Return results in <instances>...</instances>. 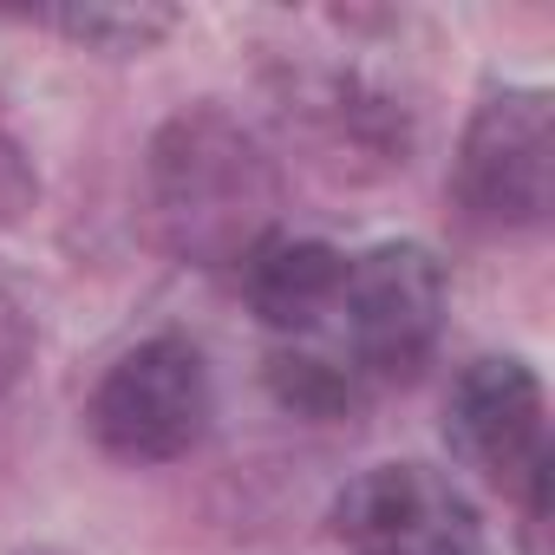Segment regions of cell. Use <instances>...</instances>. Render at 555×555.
Listing matches in <instances>:
<instances>
[{
  "instance_id": "obj_1",
  "label": "cell",
  "mask_w": 555,
  "mask_h": 555,
  "mask_svg": "<svg viewBox=\"0 0 555 555\" xmlns=\"http://www.w3.org/2000/svg\"><path fill=\"white\" fill-rule=\"evenodd\" d=\"M144 209L157 242L196 268H242V255L274 235L282 170L255 131L222 105L177 112L144 157Z\"/></svg>"
},
{
  "instance_id": "obj_2",
  "label": "cell",
  "mask_w": 555,
  "mask_h": 555,
  "mask_svg": "<svg viewBox=\"0 0 555 555\" xmlns=\"http://www.w3.org/2000/svg\"><path fill=\"white\" fill-rule=\"evenodd\" d=\"M209 412H216V392H209L203 353L183 334H157L105 366L86 405V425L125 464H170L203 444Z\"/></svg>"
},
{
  "instance_id": "obj_3",
  "label": "cell",
  "mask_w": 555,
  "mask_h": 555,
  "mask_svg": "<svg viewBox=\"0 0 555 555\" xmlns=\"http://www.w3.org/2000/svg\"><path fill=\"white\" fill-rule=\"evenodd\" d=\"M457 203L483 229H535L555 203V99L542 86L483 92L457 138Z\"/></svg>"
},
{
  "instance_id": "obj_4",
  "label": "cell",
  "mask_w": 555,
  "mask_h": 555,
  "mask_svg": "<svg viewBox=\"0 0 555 555\" xmlns=\"http://www.w3.org/2000/svg\"><path fill=\"white\" fill-rule=\"evenodd\" d=\"M444 444L490 477L496 490H509L529 516V529H542L548 516V418H542V379L522 360H470L444 399Z\"/></svg>"
},
{
  "instance_id": "obj_5",
  "label": "cell",
  "mask_w": 555,
  "mask_h": 555,
  "mask_svg": "<svg viewBox=\"0 0 555 555\" xmlns=\"http://www.w3.org/2000/svg\"><path fill=\"white\" fill-rule=\"evenodd\" d=\"M444 308H451V274L425 242H379L360 261H347L340 314L353 360L373 379H412L444 334Z\"/></svg>"
},
{
  "instance_id": "obj_6",
  "label": "cell",
  "mask_w": 555,
  "mask_h": 555,
  "mask_svg": "<svg viewBox=\"0 0 555 555\" xmlns=\"http://www.w3.org/2000/svg\"><path fill=\"white\" fill-rule=\"evenodd\" d=\"M334 535L353 555H490L477 503L431 464H373L334 503Z\"/></svg>"
},
{
  "instance_id": "obj_7",
  "label": "cell",
  "mask_w": 555,
  "mask_h": 555,
  "mask_svg": "<svg viewBox=\"0 0 555 555\" xmlns=\"http://www.w3.org/2000/svg\"><path fill=\"white\" fill-rule=\"evenodd\" d=\"M347 255L314 235H261L242 255V301L274 334H314L327 314H340Z\"/></svg>"
},
{
  "instance_id": "obj_8",
  "label": "cell",
  "mask_w": 555,
  "mask_h": 555,
  "mask_svg": "<svg viewBox=\"0 0 555 555\" xmlns=\"http://www.w3.org/2000/svg\"><path fill=\"white\" fill-rule=\"evenodd\" d=\"M268 392L282 399L295 418H314V425H334L360 405V379L353 366H334L321 353H274L268 360Z\"/></svg>"
},
{
  "instance_id": "obj_9",
  "label": "cell",
  "mask_w": 555,
  "mask_h": 555,
  "mask_svg": "<svg viewBox=\"0 0 555 555\" xmlns=\"http://www.w3.org/2000/svg\"><path fill=\"white\" fill-rule=\"evenodd\" d=\"M53 27L86 53L131 60V53H151L164 34H177V8H66L53 14Z\"/></svg>"
},
{
  "instance_id": "obj_10",
  "label": "cell",
  "mask_w": 555,
  "mask_h": 555,
  "mask_svg": "<svg viewBox=\"0 0 555 555\" xmlns=\"http://www.w3.org/2000/svg\"><path fill=\"white\" fill-rule=\"evenodd\" d=\"M34 360V308L21 301V288L0 274V392H14L21 373Z\"/></svg>"
},
{
  "instance_id": "obj_11",
  "label": "cell",
  "mask_w": 555,
  "mask_h": 555,
  "mask_svg": "<svg viewBox=\"0 0 555 555\" xmlns=\"http://www.w3.org/2000/svg\"><path fill=\"white\" fill-rule=\"evenodd\" d=\"M34 196H40V177H34V164H27L21 138L0 125V229H14V222L34 209Z\"/></svg>"
}]
</instances>
